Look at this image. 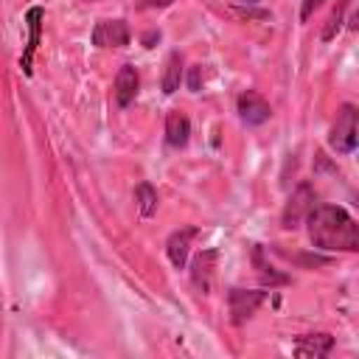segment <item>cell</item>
<instances>
[{
    "label": "cell",
    "instance_id": "23",
    "mask_svg": "<svg viewBox=\"0 0 359 359\" xmlns=\"http://www.w3.org/2000/svg\"><path fill=\"white\" fill-rule=\"evenodd\" d=\"M84 3H93V0H84Z\"/></svg>",
    "mask_w": 359,
    "mask_h": 359
},
{
    "label": "cell",
    "instance_id": "22",
    "mask_svg": "<svg viewBox=\"0 0 359 359\" xmlns=\"http://www.w3.org/2000/svg\"><path fill=\"white\" fill-rule=\"evenodd\" d=\"M238 3H247L250 6V3H258V0H238Z\"/></svg>",
    "mask_w": 359,
    "mask_h": 359
},
{
    "label": "cell",
    "instance_id": "6",
    "mask_svg": "<svg viewBox=\"0 0 359 359\" xmlns=\"http://www.w3.org/2000/svg\"><path fill=\"white\" fill-rule=\"evenodd\" d=\"M236 112H238L241 123H247V126H264V123L272 118V107H269V101L261 98L255 90H247V93L238 95V101H236Z\"/></svg>",
    "mask_w": 359,
    "mask_h": 359
},
{
    "label": "cell",
    "instance_id": "17",
    "mask_svg": "<svg viewBox=\"0 0 359 359\" xmlns=\"http://www.w3.org/2000/svg\"><path fill=\"white\" fill-rule=\"evenodd\" d=\"M174 0H137L135 8L137 11H154V8H168Z\"/></svg>",
    "mask_w": 359,
    "mask_h": 359
},
{
    "label": "cell",
    "instance_id": "7",
    "mask_svg": "<svg viewBox=\"0 0 359 359\" xmlns=\"http://www.w3.org/2000/svg\"><path fill=\"white\" fill-rule=\"evenodd\" d=\"M42 20H45V8L42 6H31L25 11V25H28V42H25V50L20 56V67L25 76H31V62H34V53L39 48V36H42Z\"/></svg>",
    "mask_w": 359,
    "mask_h": 359
},
{
    "label": "cell",
    "instance_id": "8",
    "mask_svg": "<svg viewBox=\"0 0 359 359\" xmlns=\"http://www.w3.org/2000/svg\"><path fill=\"white\" fill-rule=\"evenodd\" d=\"M216 261H219V250H202L194 261H191V283L196 292L208 294L210 292V283H213V269H216Z\"/></svg>",
    "mask_w": 359,
    "mask_h": 359
},
{
    "label": "cell",
    "instance_id": "21",
    "mask_svg": "<svg viewBox=\"0 0 359 359\" xmlns=\"http://www.w3.org/2000/svg\"><path fill=\"white\" fill-rule=\"evenodd\" d=\"M348 25H351L353 31H359V8H356V11L351 14V20H348Z\"/></svg>",
    "mask_w": 359,
    "mask_h": 359
},
{
    "label": "cell",
    "instance_id": "18",
    "mask_svg": "<svg viewBox=\"0 0 359 359\" xmlns=\"http://www.w3.org/2000/svg\"><path fill=\"white\" fill-rule=\"evenodd\" d=\"M323 3H325V0H303V6H300V20L306 22V20H309V17H311Z\"/></svg>",
    "mask_w": 359,
    "mask_h": 359
},
{
    "label": "cell",
    "instance_id": "12",
    "mask_svg": "<svg viewBox=\"0 0 359 359\" xmlns=\"http://www.w3.org/2000/svg\"><path fill=\"white\" fill-rule=\"evenodd\" d=\"M188 137H191V121H188V115H182V112H168L165 115V146L168 149H182L185 143H188Z\"/></svg>",
    "mask_w": 359,
    "mask_h": 359
},
{
    "label": "cell",
    "instance_id": "4",
    "mask_svg": "<svg viewBox=\"0 0 359 359\" xmlns=\"http://www.w3.org/2000/svg\"><path fill=\"white\" fill-rule=\"evenodd\" d=\"M264 300H266V286H261V289H241V286H233V289L227 292L230 323H233V325L247 323V320L261 309Z\"/></svg>",
    "mask_w": 359,
    "mask_h": 359
},
{
    "label": "cell",
    "instance_id": "13",
    "mask_svg": "<svg viewBox=\"0 0 359 359\" xmlns=\"http://www.w3.org/2000/svg\"><path fill=\"white\" fill-rule=\"evenodd\" d=\"M334 348L331 334H303L294 339V353L297 356H328Z\"/></svg>",
    "mask_w": 359,
    "mask_h": 359
},
{
    "label": "cell",
    "instance_id": "11",
    "mask_svg": "<svg viewBox=\"0 0 359 359\" xmlns=\"http://www.w3.org/2000/svg\"><path fill=\"white\" fill-rule=\"evenodd\" d=\"M252 266H255V272H258L261 286L275 289V286H286V283L292 280L286 272H278V269L264 258V247H261V244H255V247H252Z\"/></svg>",
    "mask_w": 359,
    "mask_h": 359
},
{
    "label": "cell",
    "instance_id": "19",
    "mask_svg": "<svg viewBox=\"0 0 359 359\" xmlns=\"http://www.w3.org/2000/svg\"><path fill=\"white\" fill-rule=\"evenodd\" d=\"M199 76H202V65H194L188 70V90L191 93H199Z\"/></svg>",
    "mask_w": 359,
    "mask_h": 359
},
{
    "label": "cell",
    "instance_id": "1",
    "mask_svg": "<svg viewBox=\"0 0 359 359\" xmlns=\"http://www.w3.org/2000/svg\"><path fill=\"white\" fill-rule=\"evenodd\" d=\"M314 250L359 252V222L342 205H317L306 219Z\"/></svg>",
    "mask_w": 359,
    "mask_h": 359
},
{
    "label": "cell",
    "instance_id": "14",
    "mask_svg": "<svg viewBox=\"0 0 359 359\" xmlns=\"http://www.w3.org/2000/svg\"><path fill=\"white\" fill-rule=\"evenodd\" d=\"M182 76H185V67H182V53L180 50H171L168 59H165V67H163V79H160V87L165 95H174L182 84Z\"/></svg>",
    "mask_w": 359,
    "mask_h": 359
},
{
    "label": "cell",
    "instance_id": "2",
    "mask_svg": "<svg viewBox=\"0 0 359 359\" xmlns=\"http://www.w3.org/2000/svg\"><path fill=\"white\" fill-rule=\"evenodd\" d=\"M328 146L337 154H351L359 149V107L342 104L331 129H328Z\"/></svg>",
    "mask_w": 359,
    "mask_h": 359
},
{
    "label": "cell",
    "instance_id": "16",
    "mask_svg": "<svg viewBox=\"0 0 359 359\" xmlns=\"http://www.w3.org/2000/svg\"><path fill=\"white\" fill-rule=\"evenodd\" d=\"M342 14H345V0H339V6L334 8V14L328 17V25H325V31H323V39H325V42H328V39H334V36H337V31L342 28V20H345Z\"/></svg>",
    "mask_w": 359,
    "mask_h": 359
},
{
    "label": "cell",
    "instance_id": "15",
    "mask_svg": "<svg viewBox=\"0 0 359 359\" xmlns=\"http://www.w3.org/2000/svg\"><path fill=\"white\" fill-rule=\"evenodd\" d=\"M135 202H137V213H140L143 219H149V216L157 213L160 196H157V191H154L151 182H140V185L135 188Z\"/></svg>",
    "mask_w": 359,
    "mask_h": 359
},
{
    "label": "cell",
    "instance_id": "20",
    "mask_svg": "<svg viewBox=\"0 0 359 359\" xmlns=\"http://www.w3.org/2000/svg\"><path fill=\"white\" fill-rule=\"evenodd\" d=\"M140 42H143V48H154V42H160V31H157V28H149V31L140 36Z\"/></svg>",
    "mask_w": 359,
    "mask_h": 359
},
{
    "label": "cell",
    "instance_id": "3",
    "mask_svg": "<svg viewBox=\"0 0 359 359\" xmlns=\"http://www.w3.org/2000/svg\"><path fill=\"white\" fill-rule=\"evenodd\" d=\"M317 208V191H314V185L311 182H297V188L289 194V199H286V205H283V213H280V224H283V230H294V227H300L309 216H311V210Z\"/></svg>",
    "mask_w": 359,
    "mask_h": 359
},
{
    "label": "cell",
    "instance_id": "10",
    "mask_svg": "<svg viewBox=\"0 0 359 359\" xmlns=\"http://www.w3.org/2000/svg\"><path fill=\"white\" fill-rule=\"evenodd\" d=\"M137 87H140V76L135 70V65H121L118 73H115V84H112V93H115V104L121 109H126L135 95H137Z\"/></svg>",
    "mask_w": 359,
    "mask_h": 359
},
{
    "label": "cell",
    "instance_id": "9",
    "mask_svg": "<svg viewBox=\"0 0 359 359\" xmlns=\"http://www.w3.org/2000/svg\"><path fill=\"white\" fill-rule=\"evenodd\" d=\"M199 236V227H180L168 236L165 241V255L171 261L174 269H182L185 261H188V252H191V241Z\"/></svg>",
    "mask_w": 359,
    "mask_h": 359
},
{
    "label": "cell",
    "instance_id": "5",
    "mask_svg": "<svg viewBox=\"0 0 359 359\" xmlns=\"http://www.w3.org/2000/svg\"><path fill=\"white\" fill-rule=\"evenodd\" d=\"M90 39H93L95 48H123V45H129L132 31H129V22L121 20V17H115V20H98Z\"/></svg>",
    "mask_w": 359,
    "mask_h": 359
}]
</instances>
